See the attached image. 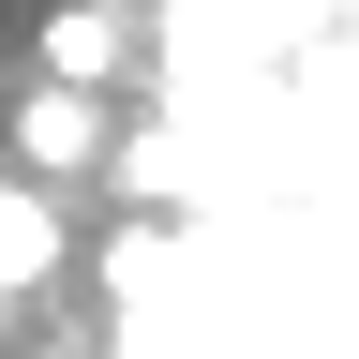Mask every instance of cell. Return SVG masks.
<instances>
[{
	"label": "cell",
	"mask_w": 359,
	"mask_h": 359,
	"mask_svg": "<svg viewBox=\"0 0 359 359\" xmlns=\"http://www.w3.org/2000/svg\"><path fill=\"white\" fill-rule=\"evenodd\" d=\"M105 150H120V105H105V90H45V75H30L15 105H0V180H45V195H75Z\"/></svg>",
	"instance_id": "cell-1"
},
{
	"label": "cell",
	"mask_w": 359,
	"mask_h": 359,
	"mask_svg": "<svg viewBox=\"0 0 359 359\" xmlns=\"http://www.w3.org/2000/svg\"><path fill=\"white\" fill-rule=\"evenodd\" d=\"M0 359H15V299H0Z\"/></svg>",
	"instance_id": "cell-4"
},
{
	"label": "cell",
	"mask_w": 359,
	"mask_h": 359,
	"mask_svg": "<svg viewBox=\"0 0 359 359\" xmlns=\"http://www.w3.org/2000/svg\"><path fill=\"white\" fill-rule=\"evenodd\" d=\"M75 269V195H45V180H0V299H45Z\"/></svg>",
	"instance_id": "cell-3"
},
{
	"label": "cell",
	"mask_w": 359,
	"mask_h": 359,
	"mask_svg": "<svg viewBox=\"0 0 359 359\" xmlns=\"http://www.w3.org/2000/svg\"><path fill=\"white\" fill-rule=\"evenodd\" d=\"M30 75L120 105V75H150V0H60V15L30 30Z\"/></svg>",
	"instance_id": "cell-2"
}]
</instances>
